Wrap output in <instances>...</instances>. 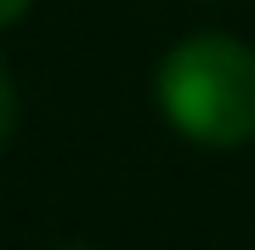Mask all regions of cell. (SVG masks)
<instances>
[{"label": "cell", "mask_w": 255, "mask_h": 250, "mask_svg": "<svg viewBox=\"0 0 255 250\" xmlns=\"http://www.w3.org/2000/svg\"><path fill=\"white\" fill-rule=\"evenodd\" d=\"M28 6H34V0H0V28L23 23V17H28Z\"/></svg>", "instance_id": "3957f363"}, {"label": "cell", "mask_w": 255, "mask_h": 250, "mask_svg": "<svg viewBox=\"0 0 255 250\" xmlns=\"http://www.w3.org/2000/svg\"><path fill=\"white\" fill-rule=\"evenodd\" d=\"M153 97L193 148H244L255 137V51L238 34H187L159 57Z\"/></svg>", "instance_id": "6da1fadb"}, {"label": "cell", "mask_w": 255, "mask_h": 250, "mask_svg": "<svg viewBox=\"0 0 255 250\" xmlns=\"http://www.w3.org/2000/svg\"><path fill=\"white\" fill-rule=\"evenodd\" d=\"M11 131H17V80H11V68L0 63V148L11 142Z\"/></svg>", "instance_id": "7a4b0ae2"}]
</instances>
